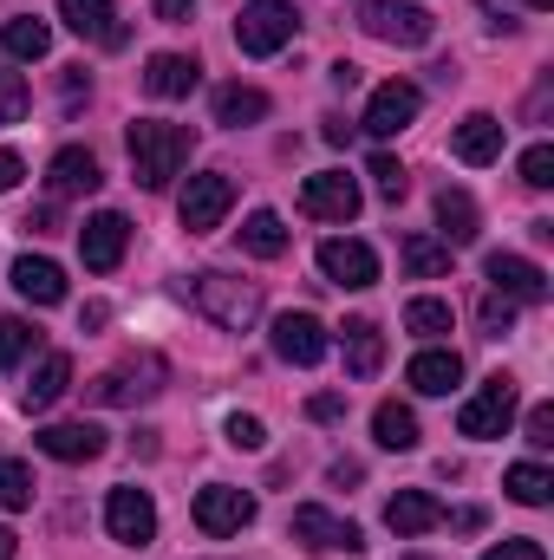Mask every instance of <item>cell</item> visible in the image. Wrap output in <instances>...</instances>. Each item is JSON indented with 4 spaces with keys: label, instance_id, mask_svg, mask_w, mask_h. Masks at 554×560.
Segmentation results:
<instances>
[{
    "label": "cell",
    "instance_id": "1",
    "mask_svg": "<svg viewBox=\"0 0 554 560\" xmlns=\"http://www.w3.org/2000/svg\"><path fill=\"white\" fill-rule=\"evenodd\" d=\"M131 170H138L143 189H170V176L189 163V150H196V131H183V125H163V118H138L131 131Z\"/></svg>",
    "mask_w": 554,
    "mask_h": 560
},
{
    "label": "cell",
    "instance_id": "2",
    "mask_svg": "<svg viewBox=\"0 0 554 560\" xmlns=\"http://www.w3.org/2000/svg\"><path fill=\"white\" fill-rule=\"evenodd\" d=\"M189 293H196V306L222 326V332H249L255 319H262V280H235V275H196L189 280Z\"/></svg>",
    "mask_w": 554,
    "mask_h": 560
},
{
    "label": "cell",
    "instance_id": "3",
    "mask_svg": "<svg viewBox=\"0 0 554 560\" xmlns=\"http://www.w3.org/2000/svg\"><path fill=\"white\" fill-rule=\"evenodd\" d=\"M293 33H300V7H293V0H249L242 20H235V46H242L249 59L280 52Z\"/></svg>",
    "mask_w": 554,
    "mask_h": 560
},
{
    "label": "cell",
    "instance_id": "4",
    "mask_svg": "<svg viewBox=\"0 0 554 560\" xmlns=\"http://www.w3.org/2000/svg\"><path fill=\"white\" fill-rule=\"evenodd\" d=\"M509 423H516V378H509V372H496V378H489L463 411H457V430H463V436H476V443L503 436Z\"/></svg>",
    "mask_w": 554,
    "mask_h": 560
},
{
    "label": "cell",
    "instance_id": "5",
    "mask_svg": "<svg viewBox=\"0 0 554 560\" xmlns=\"http://www.w3.org/2000/svg\"><path fill=\"white\" fill-rule=\"evenodd\" d=\"M229 209H235V176H222V170L189 176V189H183V202H176V215H183V229H189V235L222 229V215H229Z\"/></svg>",
    "mask_w": 554,
    "mask_h": 560
},
{
    "label": "cell",
    "instance_id": "6",
    "mask_svg": "<svg viewBox=\"0 0 554 560\" xmlns=\"http://www.w3.org/2000/svg\"><path fill=\"white\" fill-rule=\"evenodd\" d=\"M359 26L372 39H385V46H430V33H437V20L424 7H399V0H366Z\"/></svg>",
    "mask_w": 554,
    "mask_h": 560
},
{
    "label": "cell",
    "instance_id": "7",
    "mask_svg": "<svg viewBox=\"0 0 554 560\" xmlns=\"http://www.w3.org/2000/svg\"><path fill=\"white\" fill-rule=\"evenodd\" d=\"M249 522H255V495H249V489L209 482V489L196 495V528H203L209 541H229V535H242Z\"/></svg>",
    "mask_w": 554,
    "mask_h": 560
},
{
    "label": "cell",
    "instance_id": "8",
    "mask_svg": "<svg viewBox=\"0 0 554 560\" xmlns=\"http://www.w3.org/2000/svg\"><path fill=\"white\" fill-rule=\"evenodd\" d=\"M359 183L346 176V170H320V176H307L300 183V209L313 215V222H353L359 215Z\"/></svg>",
    "mask_w": 554,
    "mask_h": 560
},
{
    "label": "cell",
    "instance_id": "9",
    "mask_svg": "<svg viewBox=\"0 0 554 560\" xmlns=\"http://www.w3.org/2000/svg\"><path fill=\"white\" fill-rule=\"evenodd\" d=\"M163 392V359H125L112 365L105 378H92V405H138V398H157Z\"/></svg>",
    "mask_w": 554,
    "mask_h": 560
},
{
    "label": "cell",
    "instance_id": "10",
    "mask_svg": "<svg viewBox=\"0 0 554 560\" xmlns=\"http://www.w3.org/2000/svg\"><path fill=\"white\" fill-rule=\"evenodd\" d=\"M105 528H112V541H125V548H150V541H157V502H150L143 489H112V495H105Z\"/></svg>",
    "mask_w": 554,
    "mask_h": 560
},
{
    "label": "cell",
    "instance_id": "11",
    "mask_svg": "<svg viewBox=\"0 0 554 560\" xmlns=\"http://www.w3.org/2000/svg\"><path fill=\"white\" fill-rule=\"evenodd\" d=\"M287 535L293 541H307V548H333V555H359L366 541H359V528L353 522H339L333 509H320V502H300L293 509V522H287Z\"/></svg>",
    "mask_w": 554,
    "mask_h": 560
},
{
    "label": "cell",
    "instance_id": "12",
    "mask_svg": "<svg viewBox=\"0 0 554 560\" xmlns=\"http://www.w3.org/2000/svg\"><path fill=\"white\" fill-rule=\"evenodd\" d=\"M483 275H489V293H503V300H516V306H542V300H549V275H542L529 255H489Z\"/></svg>",
    "mask_w": 554,
    "mask_h": 560
},
{
    "label": "cell",
    "instance_id": "13",
    "mask_svg": "<svg viewBox=\"0 0 554 560\" xmlns=\"http://www.w3.org/2000/svg\"><path fill=\"white\" fill-rule=\"evenodd\" d=\"M417 105H424V92H417L412 79H385V85L372 92V105H366V131H372V138H399V131H412Z\"/></svg>",
    "mask_w": 554,
    "mask_h": 560
},
{
    "label": "cell",
    "instance_id": "14",
    "mask_svg": "<svg viewBox=\"0 0 554 560\" xmlns=\"http://www.w3.org/2000/svg\"><path fill=\"white\" fill-rule=\"evenodd\" d=\"M125 242H131V222H125L118 209H99V215L79 229V255H85L92 275H112V268L125 261Z\"/></svg>",
    "mask_w": 554,
    "mask_h": 560
},
{
    "label": "cell",
    "instance_id": "15",
    "mask_svg": "<svg viewBox=\"0 0 554 560\" xmlns=\"http://www.w3.org/2000/svg\"><path fill=\"white\" fill-rule=\"evenodd\" d=\"M268 346H275V359H287V365H320L326 359V326L313 319V313H280L275 332H268Z\"/></svg>",
    "mask_w": 554,
    "mask_h": 560
},
{
    "label": "cell",
    "instance_id": "16",
    "mask_svg": "<svg viewBox=\"0 0 554 560\" xmlns=\"http://www.w3.org/2000/svg\"><path fill=\"white\" fill-rule=\"evenodd\" d=\"M320 275L333 287H372L379 280V255L366 242H353V235H333V242H320Z\"/></svg>",
    "mask_w": 554,
    "mask_h": 560
},
{
    "label": "cell",
    "instance_id": "17",
    "mask_svg": "<svg viewBox=\"0 0 554 560\" xmlns=\"http://www.w3.org/2000/svg\"><path fill=\"white\" fill-rule=\"evenodd\" d=\"M105 183V170H99V156L85 150V143H66L53 163H46V189L53 196H92Z\"/></svg>",
    "mask_w": 554,
    "mask_h": 560
},
{
    "label": "cell",
    "instance_id": "18",
    "mask_svg": "<svg viewBox=\"0 0 554 560\" xmlns=\"http://www.w3.org/2000/svg\"><path fill=\"white\" fill-rule=\"evenodd\" d=\"M33 443H39L53 463H92V456H105V443H112V436H105L99 423H46Z\"/></svg>",
    "mask_w": 554,
    "mask_h": 560
},
{
    "label": "cell",
    "instance_id": "19",
    "mask_svg": "<svg viewBox=\"0 0 554 560\" xmlns=\"http://www.w3.org/2000/svg\"><path fill=\"white\" fill-rule=\"evenodd\" d=\"M59 20H66L79 39H99V46H125V39H131L112 0H59Z\"/></svg>",
    "mask_w": 554,
    "mask_h": 560
},
{
    "label": "cell",
    "instance_id": "20",
    "mask_svg": "<svg viewBox=\"0 0 554 560\" xmlns=\"http://www.w3.org/2000/svg\"><path fill=\"white\" fill-rule=\"evenodd\" d=\"M196 79H203V66H196L189 52H150V59H143V92H150V98H189Z\"/></svg>",
    "mask_w": 554,
    "mask_h": 560
},
{
    "label": "cell",
    "instance_id": "21",
    "mask_svg": "<svg viewBox=\"0 0 554 560\" xmlns=\"http://www.w3.org/2000/svg\"><path fill=\"white\" fill-rule=\"evenodd\" d=\"M450 150H457V163H496V156H503V118H496V112H470V118L457 125Z\"/></svg>",
    "mask_w": 554,
    "mask_h": 560
},
{
    "label": "cell",
    "instance_id": "22",
    "mask_svg": "<svg viewBox=\"0 0 554 560\" xmlns=\"http://www.w3.org/2000/svg\"><path fill=\"white\" fill-rule=\"evenodd\" d=\"M13 287H20V300H33V306H59V300H66V268L46 261V255H20V261H13Z\"/></svg>",
    "mask_w": 554,
    "mask_h": 560
},
{
    "label": "cell",
    "instance_id": "23",
    "mask_svg": "<svg viewBox=\"0 0 554 560\" xmlns=\"http://www.w3.org/2000/svg\"><path fill=\"white\" fill-rule=\"evenodd\" d=\"M405 378H412V392H424V398H450V385L463 378V359L443 352V346H424L412 365H405Z\"/></svg>",
    "mask_w": 554,
    "mask_h": 560
},
{
    "label": "cell",
    "instance_id": "24",
    "mask_svg": "<svg viewBox=\"0 0 554 560\" xmlns=\"http://www.w3.org/2000/svg\"><path fill=\"white\" fill-rule=\"evenodd\" d=\"M437 522H443V502L424 495V489H399V495L385 502V528H392V535H430Z\"/></svg>",
    "mask_w": 554,
    "mask_h": 560
},
{
    "label": "cell",
    "instance_id": "25",
    "mask_svg": "<svg viewBox=\"0 0 554 560\" xmlns=\"http://www.w3.org/2000/svg\"><path fill=\"white\" fill-rule=\"evenodd\" d=\"M346 372L353 378H379V365H385V332L372 326V319H346Z\"/></svg>",
    "mask_w": 554,
    "mask_h": 560
},
{
    "label": "cell",
    "instance_id": "26",
    "mask_svg": "<svg viewBox=\"0 0 554 560\" xmlns=\"http://www.w3.org/2000/svg\"><path fill=\"white\" fill-rule=\"evenodd\" d=\"M437 229H443V248H470L476 242V202H470V189H437Z\"/></svg>",
    "mask_w": 554,
    "mask_h": 560
},
{
    "label": "cell",
    "instance_id": "27",
    "mask_svg": "<svg viewBox=\"0 0 554 560\" xmlns=\"http://www.w3.org/2000/svg\"><path fill=\"white\" fill-rule=\"evenodd\" d=\"M268 112H275V105H268L262 85H222V92H216V125H235V131H242V125H262Z\"/></svg>",
    "mask_w": 554,
    "mask_h": 560
},
{
    "label": "cell",
    "instance_id": "28",
    "mask_svg": "<svg viewBox=\"0 0 554 560\" xmlns=\"http://www.w3.org/2000/svg\"><path fill=\"white\" fill-rule=\"evenodd\" d=\"M66 392H72V359L66 352H46L39 372H33V385H26V411H53Z\"/></svg>",
    "mask_w": 554,
    "mask_h": 560
},
{
    "label": "cell",
    "instance_id": "29",
    "mask_svg": "<svg viewBox=\"0 0 554 560\" xmlns=\"http://www.w3.org/2000/svg\"><path fill=\"white\" fill-rule=\"evenodd\" d=\"M372 436H379V450H417V418H412V405L385 398V405L372 411Z\"/></svg>",
    "mask_w": 554,
    "mask_h": 560
},
{
    "label": "cell",
    "instance_id": "30",
    "mask_svg": "<svg viewBox=\"0 0 554 560\" xmlns=\"http://www.w3.org/2000/svg\"><path fill=\"white\" fill-rule=\"evenodd\" d=\"M0 46H7L13 59H46V52H53V26H46V20H26V13H20V20H0Z\"/></svg>",
    "mask_w": 554,
    "mask_h": 560
},
{
    "label": "cell",
    "instance_id": "31",
    "mask_svg": "<svg viewBox=\"0 0 554 560\" xmlns=\"http://www.w3.org/2000/svg\"><path fill=\"white\" fill-rule=\"evenodd\" d=\"M242 248H249L255 261H275V255H287V222H280L275 209H255V215L242 222Z\"/></svg>",
    "mask_w": 554,
    "mask_h": 560
},
{
    "label": "cell",
    "instance_id": "32",
    "mask_svg": "<svg viewBox=\"0 0 554 560\" xmlns=\"http://www.w3.org/2000/svg\"><path fill=\"white\" fill-rule=\"evenodd\" d=\"M503 482H509V495H516L522 509H549V502H554V476L542 469V463H516Z\"/></svg>",
    "mask_w": 554,
    "mask_h": 560
},
{
    "label": "cell",
    "instance_id": "33",
    "mask_svg": "<svg viewBox=\"0 0 554 560\" xmlns=\"http://www.w3.org/2000/svg\"><path fill=\"white\" fill-rule=\"evenodd\" d=\"M443 268H450V248H443V242H430V235H405V275L430 280V275H443Z\"/></svg>",
    "mask_w": 554,
    "mask_h": 560
},
{
    "label": "cell",
    "instance_id": "34",
    "mask_svg": "<svg viewBox=\"0 0 554 560\" xmlns=\"http://www.w3.org/2000/svg\"><path fill=\"white\" fill-rule=\"evenodd\" d=\"M405 332L443 339V332H450V306H443V300H412V306H405Z\"/></svg>",
    "mask_w": 554,
    "mask_h": 560
},
{
    "label": "cell",
    "instance_id": "35",
    "mask_svg": "<svg viewBox=\"0 0 554 560\" xmlns=\"http://www.w3.org/2000/svg\"><path fill=\"white\" fill-rule=\"evenodd\" d=\"M0 509H33V469L0 456Z\"/></svg>",
    "mask_w": 554,
    "mask_h": 560
},
{
    "label": "cell",
    "instance_id": "36",
    "mask_svg": "<svg viewBox=\"0 0 554 560\" xmlns=\"http://www.w3.org/2000/svg\"><path fill=\"white\" fill-rule=\"evenodd\" d=\"M366 176H372V189H379L385 202H405V189H412V170H405L399 156H372V170H366Z\"/></svg>",
    "mask_w": 554,
    "mask_h": 560
},
{
    "label": "cell",
    "instance_id": "37",
    "mask_svg": "<svg viewBox=\"0 0 554 560\" xmlns=\"http://www.w3.org/2000/svg\"><path fill=\"white\" fill-rule=\"evenodd\" d=\"M26 352H33V326H26V319H13V313H0V372H7V365H20Z\"/></svg>",
    "mask_w": 554,
    "mask_h": 560
},
{
    "label": "cell",
    "instance_id": "38",
    "mask_svg": "<svg viewBox=\"0 0 554 560\" xmlns=\"http://www.w3.org/2000/svg\"><path fill=\"white\" fill-rule=\"evenodd\" d=\"M26 105H33V98H26V79L0 66V125H20V118H26Z\"/></svg>",
    "mask_w": 554,
    "mask_h": 560
},
{
    "label": "cell",
    "instance_id": "39",
    "mask_svg": "<svg viewBox=\"0 0 554 560\" xmlns=\"http://www.w3.org/2000/svg\"><path fill=\"white\" fill-rule=\"evenodd\" d=\"M522 183L529 189H554V143H529L522 150Z\"/></svg>",
    "mask_w": 554,
    "mask_h": 560
},
{
    "label": "cell",
    "instance_id": "40",
    "mask_svg": "<svg viewBox=\"0 0 554 560\" xmlns=\"http://www.w3.org/2000/svg\"><path fill=\"white\" fill-rule=\"evenodd\" d=\"M509 319H516V300L483 293V332H489V339H503V332H509Z\"/></svg>",
    "mask_w": 554,
    "mask_h": 560
},
{
    "label": "cell",
    "instance_id": "41",
    "mask_svg": "<svg viewBox=\"0 0 554 560\" xmlns=\"http://www.w3.org/2000/svg\"><path fill=\"white\" fill-rule=\"evenodd\" d=\"M222 430H229V443H235V450H262V443H268L262 418H242V411H235V418L222 423Z\"/></svg>",
    "mask_w": 554,
    "mask_h": 560
},
{
    "label": "cell",
    "instance_id": "42",
    "mask_svg": "<svg viewBox=\"0 0 554 560\" xmlns=\"http://www.w3.org/2000/svg\"><path fill=\"white\" fill-rule=\"evenodd\" d=\"M307 418L313 423H339L346 418V398H339V392H320V398H307Z\"/></svg>",
    "mask_w": 554,
    "mask_h": 560
},
{
    "label": "cell",
    "instance_id": "43",
    "mask_svg": "<svg viewBox=\"0 0 554 560\" xmlns=\"http://www.w3.org/2000/svg\"><path fill=\"white\" fill-rule=\"evenodd\" d=\"M529 443H535V450L554 443V405H535V411H529Z\"/></svg>",
    "mask_w": 554,
    "mask_h": 560
},
{
    "label": "cell",
    "instance_id": "44",
    "mask_svg": "<svg viewBox=\"0 0 554 560\" xmlns=\"http://www.w3.org/2000/svg\"><path fill=\"white\" fill-rule=\"evenodd\" d=\"M483 560H549V555H542V541H496Z\"/></svg>",
    "mask_w": 554,
    "mask_h": 560
},
{
    "label": "cell",
    "instance_id": "45",
    "mask_svg": "<svg viewBox=\"0 0 554 560\" xmlns=\"http://www.w3.org/2000/svg\"><path fill=\"white\" fill-rule=\"evenodd\" d=\"M189 13H196V0H157V20H163V26H183Z\"/></svg>",
    "mask_w": 554,
    "mask_h": 560
},
{
    "label": "cell",
    "instance_id": "46",
    "mask_svg": "<svg viewBox=\"0 0 554 560\" xmlns=\"http://www.w3.org/2000/svg\"><path fill=\"white\" fill-rule=\"evenodd\" d=\"M20 176H26V163H20V156H13V150H0V196H7V189H13V183H20Z\"/></svg>",
    "mask_w": 554,
    "mask_h": 560
},
{
    "label": "cell",
    "instance_id": "47",
    "mask_svg": "<svg viewBox=\"0 0 554 560\" xmlns=\"http://www.w3.org/2000/svg\"><path fill=\"white\" fill-rule=\"evenodd\" d=\"M105 319H112V306H105V300H92V306H85V313H79V326H85V332H99V326H105Z\"/></svg>",
    "mask_w": 554,
    "mask_h": 560
},
{
    "label": "cell",
    "instance_id": "48",
    "mask_svg": "<svg viewBox=\"0 0 554 560\" xmlns=\"http://www.w3.org/2000/svg\"><path fill=\"white\" fill-rule=\"evenodd\" d=\"M450 528H463V535H476V528H483V509H457V515H450Z\"/></svg>",
    "mask_w": 554,
    "mask_h": 560
},
{
    "label": "cell",
    "instance_id": "49",
    "mask_svg": "<svg viewBox=\"0 0 554 560\" xmlns=\"http://www.w3.org/2000/svg\"><path fill=\"white\" fill-rule=\"evenodd\" d=\"M333 85H339V92H353V85H359V66H346V59H339V66H333Z\"/></svg>",
    "mask_w": 554,
    "mask_h": 560
},
{
    "label": "cell",
    "instance_id": "50",
    "mask_svg": "<svg viewBox=\"0 0 554 560\" xmlns=\"http://www.w3.org/2000/svg\"><path fill=\"white\" fill-rule=\"evenodd\" d=\"M20 555V541H13V528H0V560H13Z\"/></svg>",
    "mask_w": 554,
    "mask_h": 560
},
{
    "label": "cell",
    "instance_id": "51",
    "mask_svg": "<svg viewBox=\"0 0 554 560\" xmlns=\"http://www.w3.org/2000/svg\"><path fill=\"white\" fill-rule=\"evenodd\" d=\"M529 7H554V0H529Z\"/></svg>",
    "mask_w": 554,
    "mask_h": 560
},
{
    "label": "cell",
    "instance_id": "52",
    "mask_svg": "<svg viewBox=\"0 0 554 560\" xmlns=\"http://www.w3.org/2000/svg\"><path fill=\"white\" fill-rule=\"evenodd\" d=\"M405 560H430V555H405Z\"/></svg>",
    "mask_w": 554,
    "mask_h": 560
}]
</instances>
